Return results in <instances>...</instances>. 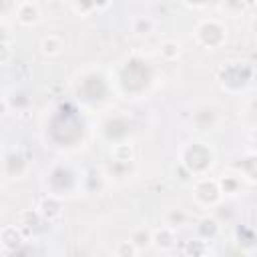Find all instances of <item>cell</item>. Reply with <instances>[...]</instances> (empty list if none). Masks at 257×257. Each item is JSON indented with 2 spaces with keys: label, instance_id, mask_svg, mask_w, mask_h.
Listing matches in <instances>:
<instances>
[{
  "label": "cell",
  "instance_id": "1",
  "mask_svg": "<svg viewBox=\"0 0 257 257\" xmlns=\"http://www.w3.org/2000/svg\"><path fill=\"white\" fill-rule=\"evenodd\" d=\"M153 68L145 58L128 56L110 72V88L124 98H141L153 84Z\"/></svg>",
  "mask_w": 257,
  "mask_h": 257
},
{
  "label": "cell",
  "instance_id": "2",
  "mask_svg": "<svg viewBox=\"0 0 257 257\" xmlns=\"http://www.w3.org/2000/svg\"><path fill=\"white\" fill-rule=\"evenodd\" d=\"M217 163V153L211 143L203 139H191L179 149V165L195 179L209 175Z\"/></svg>",
  "mask_w": 257,
  "mask_h": 257
},
{
  "label": "cell",
  "instance_id": "3",
  "mask_svg": "<svg viewBox=\"0 0 257 257\" xmlns=\"http://www.w3.org/2000/svg\"><path fill=\"white\" fill-rule=\"evenodd\" d=\"M255 78V68L247 60H227L221 62L219 68L215 70V80L221 90L227 94H241L245 92Z\"/></svg>",
  "mask_w": 257,
  "mask_h": 257
},
{
  "label": "cell",
  "instance_id": "4",
  "mask_svg": "<svg viewBox=\"0 0 257 257\" xmlns=\"http://www.w3.org/2000/svg\"><path fill=\"white\" fill-rule=\"evenodd\" d=\"M42 187L46 189V193H52L62 199L74 197L82 189V173H78L68 163H56L44 173Z\"/></svg>",
  "mask_w": 257,
  "mask_h": 257
},
{
  "label": "cell",
  "instance_id": "5",
  "mask_svg": "<svg viewBox=\"0 0 257 257\" xmlns=\"http://www.w3.org/2000/svg\"><path fill=\"white\" fill-rule=\"evenodd\" d=\"M193 40L205 50H219L227 42V24L219 18H203L193 28Z\"/></svg>",
  "mask_w": 257,
  "mask_h": 257
},
{
  "label": "cell",
  "instance_id": "6",
  "mask_svg": "<svg viewBox=\"0 0 257 257\" xmlns=\"http://www.w3.org/2000/svg\"><path fill=\"white\" fill-rule=\"evenodd\" d=\"M191 191H193L195 205L201 207V209H215L223 201V193H221L219 181L215 177H209V175L195 177L193 183H191Z\"/></svg>",
  "mask_w": 257,
  "mask_h": 257
},
{
  "label": "cell",
  "instance_id": "7",
  "mask_svg": "<svg viewBox=\"0 0 257 257\" xmlns=\"http://www.w3.org/2000/svg\"><path fill=\"white\" fill-rule=\"evenodd\" d=\"M223 116H221V110L211 104V102H201V104H195L193 110H191V126L193 131L197 133H211V131H217L219 124H221Z\"/></svg>",
  "mask_w": 257,
  "mask_h": 257
},
{
  "label": "cell",
  "instance_id": "8",
  "mask_svg": "<svg viewBox=\"0 0 257 257\" xmlns=\"http://www.w3.org/2000/svg\"><path fill=\"white\" fill-rule=\"evenodd\" d=\"M4 177L10 179V181H20L28 175L30 171V161H28V155L20 149V147H14V149H8L4 153Z\"/></svg>",
  "mask_w": 257,
  "mask_h": 257
},
{
  "label": "cell",
  "instance_id": "9",
  "mask_svg": "<svg viewBox=\"0 0 257 257\" xmlns=\"http://www.w3.org/2000/svg\"><path fill=\"white\" fill-rule=\"evenodd\" d=\"M217 181H219V187H221V193H223V197H239L241 193H243V189H245V179H243V175L235 169V167H229V169H225L219 177H217Z\"/></svg>",
  "mask_w": 257,
  "mask_h": 257
},
{
  "label": "cell",
  "instance_id": "10",
  "mask_svg": "<svg viewBox=\"0 0 257 257\" xmlns=\"http://www.w3.org/2000/svg\"><path fill=\"white\" fill-rule=\"evenodd\" d=\"M28 239L24 237L22 229L18 225H4L0 231V253L2 255H12L18 253L20 247L26 243Z\"/></svg>",
  "mask_w": 257,
  "mask_h": 257
},
{
  "label": "cell",
  "instance_id": "11",
  "mask_svg": "<svg viewBox=\"0 0 257 257\" xmlns=\"http://www.w3.org/2000/svg\"><path fill=\"white\" fill-rule=\"evenodd\" d=\"M62 205H64V199L62 197H56L52 193H44L38 203H36V209L38 213L44 217V221L48 223H56L60 217H62Z\"/></svg>",
  "mask_w": 257,
  "mask_h": 257
},
{
  "label": "cell",
  "instance_id": "12",
  "mask_svg": "<svg viewBox=\"0 0 257 257\" xmlns=\"http://www.w3.org/2000/svg\"><path fill=\"white\" fill-rule=\"evenodd\" d=\"M44 225H50V223L44 221V217L38 213L36 207H34V209H24V211H20V215H18V227L22 229V233H24L26 239H32Z\"/></svg>",
  "mask_w": 257,
  "mask_h": 257
},
{
  "label": "cell",
  "instance_id": "13",
  "mask_svg": "<svg viewBox=\"0 0 257 257\" xmlns=\"http://www.w3.org/2000/svg\"><path fill=\"white\" fill-rule=\"evenodd\" d=\"M151 245L161 251V253H167V251H173L175 245H177V229L169 227V225H161V227H155L153 229V235H151Z\"/></svg>",
  "mask_w": 257,
  "mask_h": 257
},
{
  "label": "cell",
  "instance_id": "14",
  "mask_svg": "<svg viewBox=\"0 0 257 257\" xmlns=\"http://www.w3.org/2000/svg\"><path fill=\"white\" fill-rule=\"evenodd\" d=\"M40 6L34 0H20L14 12V18L20 26H34L40 20Z\"/></svg>",
  "mask_w": 257,
  "mask_h": 257
},
{
  "label": "cell",
  "instance_id": "15",
  "mask_svg": "<svg viewBox=\"0 0 257 257\" xmlns=\"http://www.w3.org/2000/svg\"><path fill=\"white\" fill-rule=\"evenodd\" d=\"M219 233H221V221H219L215 215H205V217H201V219L197 221V225H195V235H197L199 239L207 241V243L215 241V239L219 237Z\"/></svg>",
  "mask_w": 257,
  "mask_h": 257
},
{
  "label": "cell",
  "instance_id": "16",
  "mask_svg": "<svg viewBox=\"0 0 257 257\" xmlns=\"http://www.w3.org/2000/svg\"><path fill=\"white\" fill-rule=\"evenodd\" d=\"M239 118H241V122H243L249 131H251V128H257V90L245 94V98L241 100Z\"/></svg>",
  "mask_w": 257,
  "mask_h": 257
},
{
  "label": "cell",
  "instance_id": "17",
  "mask_svg": "<svg viewBox=\"0 0 257 257\" xmlns=\"http://www.w3.org/2000/svg\"><path fill=\"white\" fill-rule=\"evenodd\" d=\"M247 183L251 185H257V151H251V153H245L243 157H239V161L233 165Z\"/></svg>",
  "mask_w": 257,
  "mask_h": 257
},
{
  "label": "cell",
  "instance_id": "18",
  "mask_svg": "<svg viewBox=\"0 0 257 257\" xmlns=\"http://www.w3.org/2000/svg\"><path fill=\"white\" fill-rule=\"evenodd\" d=\"M183 54V44L175 38H165L159 44V58L163 62H177Z\"/></svg>",
  "mask_w": 257,
  "mask_h": 257
},
{
  "label": "cell",
  "instance_id": "19",
  "mask_svg": "<svg viewBox=\"0 0 257 257\" xmlns=\"http://www.w3.org/2000/svg\"><path fill=\"white\" fill-rule=\"evenodd\" d=\"M38 48H40V54H42V56H46V58H56V56H60L62 50H64V40H62L58 34H48V36H44V38L40 40Z\"/></svg>",
  "mask_w": 257,
  "mask_h": 257
},
{
  "label": "cell",
  "instance_id": "20",
  "mask_svg": "<svg viewBox=\"0 0 257 257\" xmlns=\"http://www.w3.org/2000/svg\"><path fill=\"white\" fill-rule=\"evenodd\" d=\"M135 161L131 163H122V161H110L104 167V175L106 179H128L135 173Z\"/></svg>",
  "mask_w": 257,
  "mask_h": 257
},
{
  "label": "cell",
  "instance_id": "21",
  "mask_svg": "<svg viewBox=\"0 0 257 257\" xmlns=\"http://www.w3.org/2000/svg\"><path fill=\"white\" fill-rule=\"evenodd\" d=\"M233 237H235L237 245L243 251H249V245H255L257 243V233L251 227H247V225H237L235 231H233Z\"/></svg>",
  "mask_w": 257,
  "mask_h": 257
},
{
  "label": "cell",
  "instance_id": "22",
  "mask_svg": "<svg viewBox=\"0 0 257 257\" xmlns=\"http://www.w3.org/2000/svg\"><path fill=\"white\" fill-rule=\"evenodd\" d=\"M110 159L112 161H122V163H131L135 161V149L128 141H118L110 147Z\"/></svg>",
  "mask_w": 257,
  "mask_h": 257
},
{
  "label": "cell",
  "instance_id": "23",
  "mask_svg": "<svg viewBox=\"0 0 257 257\" xmlns=\"http://www.w3.org/2000/svg\"><path fill=\"white\" fill-rule=\"evenodd\" d=\"M155 28H157V22L151 16H135L131 20V30L137 36H149L151 32H155Z\"/></svg>",
  "mask_w": 257,
  "mask_h": 257
},
{
  "label": "cell",
  "instance_id": "24",
  "mask_svg": "<svg viewBox=\"0 0 257 257\" xmlns=\"http://www.w3.org/2000/svg\"><path fill=\"white\" fill-rule=\"evenodd\" d=\"M108 4V0H70V6L76 14L80 16H88L94 10H100Z\"/></svg>",
  "mask_w": 257,
  "mask_h": 257
},
{
  "label": "cell",
  "instance_id": "25",
  "mask_svg": "<svg viewBox=\"0 0 257 257\" xmlns=\"http://www.w3.org/2000/svg\"><path fill=\"white\" fill-rule=\"evenodd\" d=\"M187 211L183 209V207H173V209H169L167 213H165V225H169V227H173V229H179V227H183L185 223H187Z\"/></svg>",
  "mask_w": 257,
  "mask_h": 257
},
{
  "label": "cell",
  "instance_id": "26",
  "mask_svg": "<svg viewBox=\"0 0 257 257\" xmlns=\"http://www.w3.org/2000/svg\"><path fill=\"white\" fill-rule=\"evenodd\" d=\"M151 235H153V229H147V227H137L131 231V241L139 247V249H145L151 245Z\"/></svg>",
  "mask_w": 257,
  "mask_h": 257
},
{
  "label": "cell",
  "instance_id": "27",
  "mask_svg": "<svg viewBox=\"0 0 257 257\" xmlns=\"http://www.w3.org/2000/svg\"><path fill=\"white\" fill-rule=\"evenodd\" d=\"M183 253L185 255H203V253H209V243L203 241V239H199V237H195L191 241H185Z\"/></svg>",
  "mask_w": 257,
  "mask_h": 257
},
{
  "label": "cell",
  "instance_id": "28",
  "mask_svg": "<svg viewBox=\"0 0 257 257\" xmlns=\"http://www.w3.org/2000/svg\"><path fill=\"white\" fill-rule=\"evenodd\" d=\"M139 251H141V249H139L131 239H128V241H120V243L112 249V253L118 255V257H133V255H137Z\"/></svg>",
  "mask_w": 257,
  "mask_h": 257
},
{
  "label": "cell",
  "instance_id": "29",
  "mask_svg": "<svg viewBox=\"0 0 257 257\" xmlns=\"http://www.w3.org/2000/svg\"><path fill=\"white\" fill-rule=\"evenodd\" d=\"M10 58H12V42H10V38H2V56H0L2 66H8Z\"/></svg>",
  "mask_w": 257,
  "mask_h": 257
},
{
  "label": "cell",
  "instance_id": "30",
  "mask_svg": "<svg viewBox=\"0 0 257 257\" xmlns=\"http://www.w3.org/2000/svg\"><path fill=\"white\" fill-rule=\"evenodd\" d=\"M16 0H0V14H2V20H8L10 14L16 12Z\"/></svg>",
  "mask_w": 257,
  "mask_h": 257
},
{
  "label": "cell",
  "instance_id": "31",
  "mask_svg": "<svg viewBox=\"0 0 257 257\" xmlns=\"http://www.w3.org/2000/svg\"><path fill=\"white\" fill-rule=\"evenodd\" d=\"M181 2H183V6H187L191 10H205L211 4V0H181Z\"/></svg>",
  "mask_w": 257,
  "mask_h": 257
},
{
  "label": "cell",
  "instance_id": "32",
  "mask_svg": "<svg viewBox=\"0 0 257 257\" xmlns=\"http://www.w3.org/2000/svg\"><path fill=\"white\" fill-rule=\"evenodd\" d=\"M249 28H251V32H253V34H255V38H257V16L249 22Z\"/></svg>",
  "mask_w": 257,
  "mask_h": 257
},
{
  "label": "cell",
  "instance_id": "33",
  "mask_svg": "<svg viewBox=\"0 0 257 257\" xmlns=\"http://www.w3.org/2000/svg\"><path fill=\"white\" fill-rule=\"evenodd\" d=\"M251 133H253V135H255V137H257V128H251Z\"/></svg>",
  "mask_w": 257,
  "mask_h": 257
},
{
  "label": "cell",
  "instance_id": "34",
  "mask_svg": "<svg viewBox=\"0 0 257 257\" xmlns=\"http://www.w3.org/2000/svg\"><path fill=\"white\" fill-rule=\"evenodd\" d=\"M251 4H253V6H257V0H251Z\"/></svg>",
  "mask_w": 257,
  "mask_h": 257
}]
</instances>
